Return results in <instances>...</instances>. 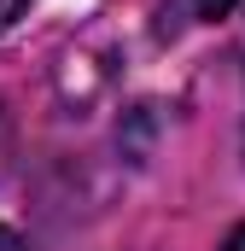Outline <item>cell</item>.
Listing matches in <instances>:
<instances>
[{"instance_id": "3957f363", "label": "cell", "mask_w": 245, "mask_h": 251, "mask_svg": "<svg viewBox=\"0 0 245 251\" xmlns=\"http://www.w3.org/2000/svg\"><path fill=\"white\" fill-rule=\"evenodd\" d=\"M18 6H24V0H0V29H6V24L18 18Z\"/></svg>"}, {"instance_id": "277c9868", "label": "cell", "mask_w": 245, "mask_h": 251, "mask_svg": "<svg viewBox=\"0 0 245 251\" xmlns=\"http://www.w3.org/2000/svg\"><path fill=\"white\" fill-rule=\"evenodd\" d=\"M222 251H245V222L234 228V234H228V246H222Z\"/></svg>"}, {"instance_id": "6da1fadb", "label": "cell", "mask_w": 245, "mask_h": 251, "mask_svg": "<svg viewBox=\"0 0 245 251\" xmlns=\"http://www.w3.org/2000/svg\"><path fill=\"white\" fill-rule=\"evenodd\" d=\"M240 0H164V18H158V29L164 35H181L193 24H216V18H228Z\"/></svg>"}, {"instance_id": "7a4b0ae2", "label": "cell", "mask_w": 245, "mask_h": 251, "mask_svg": "<svg viewBox=\"0 0 245 251\" xmlns=\"http://www.w3.org/2000/svg\"><path fill=\"white\" fill-rule=\"evenodd\" d=\"M0 251H24V240H18V234H12L6 222H0Z\"/></svg>"}]
</instances>
